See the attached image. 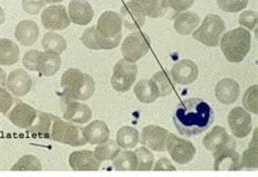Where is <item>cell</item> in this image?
<instances>
[{
	"mask_svg": "<svg viewBox=\"0 0 258 177\" xmlns=\"http://www.w3.org/2000/svg\"><path fill=\"white\" fill-rule=\"evenodd\" d=\"M218 7L226 12H239L246 8L248 0H217Z\"/></svg>",
	"mask_w": 258,
	"mask_h": 177,
	"instance_id": "40",
	"label": "cell"
},
{
	"mask_svg": "<svg viewBox=\"0 0 258 177\" xmlns=\"http://www.w3.org/2000/svg\"><path fill=\"white\" fill-rule=\"evenodd\" d=\"M200 17L196 15V13L191 11L182 12L175 18L174 30L176 31V33H179L180 35L187 36L195 31L196 27L200 24Z\"/></svg>",
	"mask_w": 258,
	"mask_h": 177,
	"instance_id": "28",
	"label": "cell"
},
{
	"mask_svg": "<svg viewBox=\"0 0 258 177\" xmlns=\"http://www.w3.org/2000/svg\"><path fill=\"white\" fill-rule=\"evenodd\" d=\"M112 165L115 171H138V161L134 151L121 150L112 160Z\"/></svg>",
	"mask_w": 258,
	"mask_h": 177,
	"instance_id": "31",
	"label": "cell"
},
{
	"mask_svg": "<svg viewBox=\"0 0 258 177\" xmlns=\"http://www.w3.org/2000/svg\"><path fill=\"white\" fill-rule=\"evenodd\" d=\"M62 96L71 100L90 99L96 90L95 80L78 69L67 70L61 77Z\"/></svg>",
	"mask_w": 258,
	"mask_h": 177,
	"instance_id": "2",
	"label": "cell"
},
{
	"mask_svg": "<svg viewBox=\"0 0 258 177\" xmlns=\"http://www.w3.org/2000/svg\"><path fill=\"white\" fill-rule=\"evenodd\" d=\"M49 138L72 147H81L86 144L82 127L64 122L57 117L53 120Z\"/></svg>",
	"mask_w": 258,
	"mask_h": 177,
	"instance_id": "5",
	"label": "cell"
},
{
	"mask_svg": "<svg viewBox=\"0 0 258 177\" xmlns=\"http://www.w3.org/2000/svg\"><path fill=\"white\" fill-rule=\"evenodd\" d=\"M61 109L63 112V118L72 123L85 124L92 119L91 108L85 104H81L79 100H71L62 96Z\"/></svg>",
	"mask_w": 258,
	"mask_h": 177,
	"instance_id": "11",
	"label": "cell"
},
{
	"mask_svg": "<svg viewBox=\"0 0 258 177\" xmlns=\"http://www.w3.org/2000/svg\"><path fill=\"white\" fill-rule=\"evenodd\" d=\"M6 81H7V74L3 69H0V87H6Z\"/></svg>",
	"mask_w": 258,
	"mask_h": 177,
	"instance_id": "48",
	"label": "cell"
},
{
	"mask_svg": "<svg viewBox=\"0 0 258 177\" xmlns=\"http://www.w3.org/2000/svg\"><path fill=\"white\" fill-rule=\"evenodd\" d=\"M39 53H40L39 50H31L24 54V57L22 59V63L24 67H26V70L37 71V61H38Z\"/></svg>",
	"mask_w": 258,
	"mask_h": 177,
	"instance_id": "43",
	"label": "cell"
},
{
	"mask_svg": "<svg viewBox=\"0 0 258 177\" xmlns=\"http://www.w3.org/2000/svg\"><path fill=\"white\" fill-rule=\"evenodd\" d=\"M13 105V98L8 91L0 87V113L7 114Z\"/></svg>",
	"mask_w": 258,
	"mask_h": 177,
	"instance_id": "45",
	"label": "cell"
},
{
	"mask_svg": "<svg viewBox=\"0 0 258 177\" xmlns=\"http://www.w3.org/2000/svg\"><path fill=\"white\" fill-rule=\"evenodd\" d=\"M255 132V137L254 140L250 142L249 147L246 149L245 152H244L242 159H241V164L242 167H245L248 169H257V136Z\"/></svg>",
	"mask_w": 258,
	"mask_h": 177,
	"instance_id": "38",
	"label": "cell"
},
{
	"mask_svg": "<svg viewBox=\"0 0 258 177\" xmlns=\"http://www.w3.org/2000/svg\"><path fill=\"white\" fill-rule=\"evenodd\" d=\"M203 145L206 150L216 152L227 146H236L235 140L231 137L222 126H215L203 139Z\"/></svg>",
	"mask_w": 258,
	"mask_h": 177,
	"instance_id": "19",
	"label": "cell"
},
{
	"mask_svg": "<svg viewBox=\"0 0 258 177\" xmlns=\"http://www.w3.org/2000/svg\"><path fill=\"white\" fill-rule=\"evenodd\" d=\"M152 79L155 81V84L158 87L160 97H166L169 94L172 93L174 86H173V79L171 77L170 72L159 71L156 74H154Z\"/></svg>",
	"mask_w": 258,
	"mask_h": 177,
	"instance_id": "36",
	"label": "cell"
},
{
	"mask_svg": "<svg viewBox=\"0 0 258 177\" xmlns=\"http://www.w3.org/2000/svg\"><path fill=\"white\" fill-rule=\"evenodd\" d=\"M120 151L121 147L118 145V142L112 139H108L107 141L99 144V146L96 147L94 151V155L98 161L104 162L113 160Z\"/></svg>",
	"mask_w": 258,
	"mask_h": 177,
	"instance_id": "34",
	"label": "cell"
},
{
	"mask_svg": "<svg viewBox=\"0 0 258 177\" xmlns=\"http://www.w3.org/2000/svg\"><path fill=\"white\" fill-rule=\"evenodd\" d=\"M40 21L45 29L51 31H62L70 25V19L62 5H52L44 9Z\"/></svg>",
	"mask_w": 258,
	"mask_h": 177,
	"instance_id": "9",
	"label": "cell"
},
{
	"mask_svg": "<svg viewBox=\"0 0 258 177\" xmlns=\"http://www.w3.org/2000/svg\"><path fill=\"white\" fill-rule=\"evenodd\" d=\"M174 83L187 86L193 84L199 76V67L192 60L184 59L176 62L170 71Z\"/></svg>",
	"mask_w": 258,
	"mask_h": 177,
	"instance_id": "16",
	"label": "cell"
},
{
	"mask_svg": "<svg viewBox=\"0 0 258 177\" xmlns=\"http://www.w3.org/2000/svg\"><path fill=\"white\" fill-rule=\"evenodd\" d=\"M169 132L166 128L157 125H148L142 129L141 144L154 151H166V142Z\"/></svg>",
	"mask_w": 258,
	"mask_h": 177,
	"instance_id": "14",
	"label": "cell"
},
{
	"mask_svg": "<svg viewBox=\"0 0 258 177\" xmlns=\"http://www.w3.org/2000/svg\"><path fill=\"white\" fill-rule=\"evenodd\" d=\"M83 136L88 144L99 145L109 139L110 131L105 122L96 120L83 127Z\"/></svg>",
	"mask_w": 258,
	"mask_h": 177,
	"instance_id": "23",
	"label": "cell"
},
{
	"mask_svg": "<svg viewBox=\"0 0 258 177\" xmlns=\"http://www.w3.org/2000/svg\"><path fill=\"white\" fill-rule=\"evenodd\" d=\"M173 124L182 136L193 137L209 128L214 122L213 108L201 98L181 101L173 112Z\"/></svg>",
	"mask_w": 258,
	"mask_h": 177,
	"instance_id": "1",
	"label": "cell"
},
{
	"mask_svg": "<svg viewBox=\"0 0 258 177\" xmlns=\"http://www.w3.org/2000/svg\"><path fill=\"white\" fill-rule=\"evenodd\" d=\"M69 164L73 171L87 172L98 171L101 162L95 158L94 152L90 150L74 151L69 156Z\"/></svg>",
	"mask_w": 258,
	"mask_h": 177,
	"instance_id": "21",
	"label": "cell"
},
{
	"mask_svg": "<svg viewBox=\"0 0 258 177\" xmlns=\"http://www.w3.org/2000/svg\"><path fill=\"white\" fill-rule=\"evenodd\" d=\"M239 22L242 26L246 27V29L254 30L256 24H257V13L252 10L244 11L240 16Z\"/></svg>",
	"mask_w": 258,
	"mask_h": 177,
	"instance_id": "42",
	"label": "cell"
},
{
	"mask_svg": "<svg viewBox=\"0 0 258 177\" xmlns=\"http://www.w3.org/2000/svg\"><path fill=\"white\" fill-rule=\"evenodd\" d=\"M231 132L236 138H245L253 129L252 117L242 107H235L228 115Z\"/></svg>",
	"mask_w": 258,
	"mask_h": 177,
	"instance_id": "10",
	"label": "cell"
},
{
	"mask_svg": "<svg viewBox=\"0 0 258 177\" xmlns=\"http://www.w3.org/2000/svg\"><path fill=\"white\" fill-rule=\"evenodd\" d=\"M225 31V21L219 16L210 13L204 19L199 29L194 31L193 37L207 47H217L219 45L220 38Z\"/></svg>",
	"mask_w": 258,
	"mask_h": 177,
	"instance_id": "4",
	"label": "cell"
},
{
	"mask_svg": "<svg viewBox=\"0 0 258 177\" xmlns=\"http://www.w3.org/2000/svg\"><path fill=\"white\" fill-rule=\"evenodd\" d=\"M39 35V27L32 20H23L19 22L15 30V36L18 42L26 47L33 46L36 43Z\"/></svg>",
	"mask_w": 258,
	"mask_h": 177,
	"instance_id": "25",
	"label": "cell"
},
{
	"mask_svg": "<svg viewBox=\"0 0 258 177\" xmlns=\"http://www.w3.org/2000/svg\"><path fill=\"white\" fill-rule=\"evenodd\" d=\"M154 171L156 172H168V171H175V167L172 165V163L170 160L167 158H161L157 161L155 166H154Z\"/></svg>",
	"mask_w": 258,
	"mask_h": 177,
	"instance_id": "47",
	"label": "cell"
},
{
	"mask_svg": "<svg viewBox=\"0 0 258 177\" xmlns=\"http://www.w3.org/2000/svg\"><path fill=\"white\" fill-rule=\"evenodd\" d=\"M138 161V171L147 172L151 171L154 165V155L146 147L138 148L134 151Z\"/></svg>",
	"mask_w": 258,
	"mask_h": 177,
	"instance_id": "37",
	"label": "cell"
},
{
	"mask_svg": "<svg viewBox=\"0 0 258 177\" xmlns=\"http://www.w3.org/2000/svg\"><path fill=\"white\" fill-rule=\"evenodd\" d=\"M138 75V66L126 60H120L113 67L111 86L117 92H127L134 84Z\"/></svg>",
	"mask_w": 258,
	"mask_h": 177,
	"instance_id": "8",
	"label": "cell"
},
{
	"mask_svg": "<svg viewBox=\"0 0 258 177\" xmlns=\"http://www.w3.org/2000/svg\"><path fill=\"white\" fill-rule=\"evenodd\" d=\"M216 98L223 105H231L240 96V85L231 78H223L216 85Z\"/></svg>",
	"mask_w": 258,
	"mask_h": 177,
	"instance_id": "24",
	"label": "cell"
},
{
	"mask_svg": "<svg viewBox=\"0 0 258 177\" xmlns=\"http://www.w3.org/2000/svg\"><path fill=\"white\" fill-rule=\"evenodd\" d=\"M45 5V0H22L23 10L30 15H37L44 8Z\"/></svg>",
	"mask_w": 258,
	"mask_h": 177,
	"instance_id": "44",
	"label": "cell"
},
{
	"mask_svg": "<svg viewBox=\"0 0 258 177\" xmlns=\"http://www.w3.org/2000/svg\"><path fill=\"white\" fill-rule=\"evenodd\" d=\"M168 7L175 12H183L191 8L195 0H167Z\"/></svg>",
	"mask_w": 258,
	"mask_h": 177,
	"instance_id": "46",
	"label": "cell"
},
{
	"mask_svg": "<svg viewBox=\"0 0 258 177\" xmlns=\"http://www.w3.org/2000/svg\"><path fill=\"white\" fill-rule=\"evenodd\" d=\"M219 44L223 56L229 62L240 63L250 50L252 35L245 27H237L222 35Z\"/></svg>",
	"mask_w": 258,
	"mask_h": 177,
	"instance_id": "3",
	"label": "cell"
},
{
	"mask_svg": "<svg viewBox=\"0 0 258 177\" xmlns=\"http://www.w3.org/2000/svg\"><path fill=\"white\" fill-rule=\"evenodd\" d=\"M62 60L60 54L53 51L40 52L37 61V72L44 76H53L60 70Z\"/></svg>",
	"mask_w": 258,
	"mask_h": 177,
	"instance_id": "26",
	"label": "cell"
},
{
	"mask_svg": "<svg viewBox=\"0 0 258 177\" xmlns=\"http://www.w3.org/2000/svg\"><path fill=\"white\" fill-rule=\"evenodd\" d=\"M120 18L122 25L125 26L130 31H140L142 26L145 23V13L142 10L140 5L131 0L122 6L120 10Z\"/></svg>",
	"mask_w": 258,
	"mask_h": 177,
	"instance_id": "15",
	"label": "cell"
},
{
	"mask_svg": "<svg viewBox=\"0 0 258 177\" xmlns=\"http://www.w3.org/2000/svg\"><path fill=\"white\" fill-rule=\"evenodd\" d=\"M135 2L140 5L146 17L153 19L164 17L169 9L167 0H135Z\"/></svg>",
	"mask_w": 258,
	"mask_h": 177,
	"instance_id": "32",
	"label": "cell"
},
{
	"mask_svg": "<svg viewBox=\"0 0 258 177\" xmlns=\"http://www.w3.org/2000/svg\"><path fill=\"white\" fill-rule=\"evenodd\" d=\"M12 171H42V164L40 161L34 155H23L13 167Z\"/></svg>",
	"mask_w": 258,
	"mask_h": 177,
	"instance_id": "39",
	"label": "cell"
},
{
	"mask_svg": "<svg viewBox=\"0 0 258 177\" xmlns=\"http://www.w3.org/2000/svg\"><path fill=\"white\" fill-rule=\"evenodd\" d=\"M20 59L18 45L10 39L0 38V65L10 66L16 64Z\"/></svg>",
	"mask_w": 258,
	"mask_h": 177,
	"instance_id": "29",
	"label": "cell"
},
{
	"mask_svg": "<svg viewBox=\"0 0 258 177\" xmlns=\"http://www.w3.org/2000/svg\"><path fill=\"white\" fill-rule=\"evenodd\" d=\"M166 150L170 154L172 160L181 165L188 164L196 153L193 142L187 139H182L174 134L169 133L166 142Z\"/></svg>",
	"mask_w": 258,
	"mask_h": 177,
	"instance_id": "7",
	"label": "cell"
},
{
	"mask_svg": "<svg viewBox=\"0 0 258 177\" xmlns=\"http://www.w3.org/2000/svg\"><path fill=\"white\" fill-rule=\"evenodd\" d=\"M63 2V0H45V3L47 4H56V3H61Z\"/></svg>",
	"mask_w": 258,
	"mask_h": 177,
	"instance_id": "50",
	"label": "cell"
},
{
	"mask_svg": "<svg viewBox=\"0 0 258 177\" xmlns=\"http://www.w3.org/2000/svg\"><path fill=\"white\" fill-rule=\"evenodd\" d=\"M42 46L46 51H53L61 54L67 48V43L64 37L60 34L48 32L42 39Z\"/></svg>",
	"mask_w": 258,
	"mask_h": 177,
	"instance_id": "35",
	"label": "cell"
},
{
	"mask_svg": "<svg viewBox=\"0 0 258 177\" xmlns=\"http://www.w3.org/2000/svg\"><path fill=\"white\" fill-rule=\"evenodd\" d=\"M236 146H227L214 152L215 171H240L242 168L241 155L235 151Z\"/></svg>",
	"mask_w": 258,
	"mask_h": 177,
	"instance_id": "13",
	"label": "cell"
},
{
	"mask_svg": "<svg viewBox=\"0 0 258 177\" xmlns=\"http://www.w3.org/2000/svg\"><path fill=\"white\" fill-rule=\"evenodd\" d=\"M134 94L138 100L143 104H152L160 97L158 87L153 79H141L138 81L134 86Z\"/></svg>",
	"mask_w": 258,
	"mask_h": 177,
	"instance_id": "27",
	"label": "cell"
},
{
	"mask_svg": "<svg viewBox=\"0 0 258 177\" xmlns=\"http://www.w3.org/2000/svg\"><path fill=\"white\" fill-rule=\"evenodd\" d=\"M68 13L70 21L78 25H87L94 17V10L87 0H71Z\"/></svg>",
	"mask_w": 258,
	"mask_h": 177,
	"instance_id": "22",
	"label": "cell"
},
{
	"mask_svg": "<svg viewBox=\"0 0 258 177\" xmlns=\"http://www.w3.org/2000/svg\"><path fill=\"white\" fill-rule=\"evenodd\" d=\"M32 77L24 70L18 69L12 71L7 77L6 87L17 97L25 96L32 90Z\"/></svg>",
	"mask_w": 258,
	"mask_h": 177,
	"instance_id": "20",
	"label": "cell"
},
{
	"mask_svg": "<svg viewBox=\"0 0 258 177\" xmlns=\"http://www.w3.org/2000/svg\"><path fill=\"white\" fill-rule=\"evenodd\" d=\"M37 117V110L24 102H17L12 110L9 112L8 118L13 125L19 128L28 129L32 126Z\"/></svg>",
	"mask_w": 258,
	"mask_h": 177,
	"instance_id": "17",
	"label": "cell"
},
{
	"mask_svg": "<svg viewBox=\"0 0 258 177\" xmlns=\"http://www.w3.org/2000/svg\"><path fill=\"white\" fill-rule=\"evenodd\" d=\"M96 29L106 38L122 36V21L120 15L113 11H106L98 19Z\"/></svg>",
	"mask_w": 258,
	"mask_h": 177,
	"instance_id": "18",
	"label": "cell"
},
{
	"mask_svg": "<svg viewBox=\"0 0 258 177\" xmlns=\"http://www.w3.org/2000/svg\"><path fill=\"white\" fill-rule=\"evenodd\" d=\"M122 36L113 37V38H106L98 32L96 26H92L86 29L83 34L81 40L84 44L85 47L88 49L93 50H110L113 48H117V47L121 43Z\"/></svg>",
	"mask_w": 258,
	"mask_h": 177,
	"instance_id": "12",
	"label": "cell"
},
{
	"mask_svg": "<svg viewBox=\"0 0 258 177\" xmlns=\"http://www.w3.org/2000/svg\"><path fill=\"white\" fill-rule=\"evenodd\" d=\"M115 141L123 149L135 148L140 141V133L137 128L131 126H123L118 131L117 140Z\"/></svg>",
	"mask_w": 258,
	"mask_h": 177,
	"instance_id": "33",
	"label": "cell"
},
{
	"mask_svg": "<svg viewBox=\"0 0 258 177\" xmlns=\"http://www.w3.org/2000/svg\"><path fill=\"white\" fill-rule=\"evenodd\" d=\"M149 48H151V39L144 32L137 31L123 40L121 51L124 60L135 63L145 56Z\"/></svg>",
	"mask_w": 258,
	"mask_h": 177,
	"instance_id": "6",
	"label": "cell"
},
{
	"mask_svg": "<svg viewBox=\"0 0 258 177\" xmlns=\"http://www.w3.org/2000/svg\"><path fill=\"white\" fill-rule=\"evenodd\" d=\"M257 85L249 87L248 90L244 94L243 97V105L248 111L253 112L254 114L258 113V102H257Z\"/></svg>",
	"mask_w": 258,
	"mask_h": 177,
	"instance_id": "41",
	"label": "cell"
},
{
	"mask_svg": "<svg viewBox=\"0 0 258 177\" xmlns=\"http://www.w3.org/2000/svg\"><path fill=\"white\" fill-rule=\"evenodd\" d=\"M5 21V12L2 7H0V24H3Z\"/></svg>",
	"mask_w": 258,
	"mask_h": 177,
	"instance_id": "49",
	"label": "cell"
},
{
	"mask_svg": "<svg viewBox=\"0 0 258 177\" xmlns=\"http://www.w3.org/2000/svg\"><path fill=\"white\" fill-rule=\"evenodd\" d=\"M55 118H56L55 115L37 111V117H36L35 121H34L32 126L26 129V131L32 133V134H35L38 136H44V137H46V138H49L51 126H52Z\"/></svg>",
	"mask_w": 258,
	"mask_h": 177,
	"instance_id": "30",
	"label": "cell"
}]
</instances>
